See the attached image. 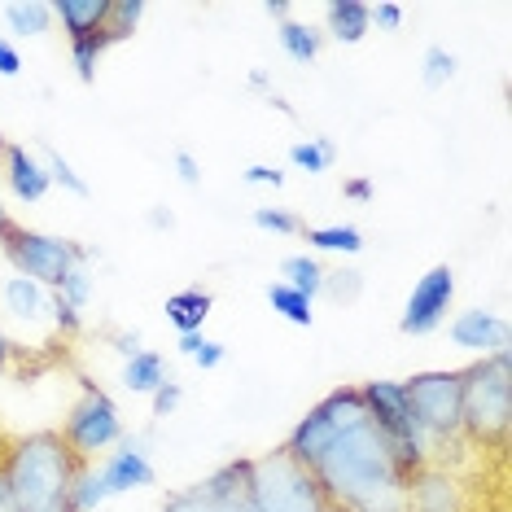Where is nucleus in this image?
<instances>
[{
	"label": "nucleus",
	"mask_w": 512,
	"mask_h": 512,
	"mask_svg": "<svg viewBox=\"0 0 512 512\" xmlns=\"http://www.w3.org/2000/svg\"><path fill=\"white\" fill-rule=\"evenodd\" d=\"M311 477L320 482L329 508L342 512H403L407 473L394 460L390 438L372 421L346 429L316 460Z\"/></svg>",
	"instance_id": "f257e3e1"
},
{
	"label": "nucleus",
	"mask_w": 512,
	"mask_h": 512,
	"mask_svg": "<svg viewBox=\"0 0 512 512\" xmlns=\"http://www.w3.org/2000/svg\"><path fill=\"white\" fill-rule=\"evenodd\" d=\"M84 460L66 447L57 429H36L9 442L0 477L18 512H71V486Z\"/></svg>",
	"instance_id": "f03ea898"
},
{
	"label": "nucleus",
	"mask_w": 512,
	"mask_h": 512,
	"mask_svg": "<svg viewBox=\"0 0 512 512\" xmlns=\"http://www.w3.org/2000/svg\"><path fill=\"white\" fill-rule=\"evenodd\" d=\"M460 425L464 442L499 451L512 425V351L486 355L460 368Z\"/></svg>",
	"instance_id": "7ed1b4c3"
},
{
	"label": "nucleus",
	"mask_w": 512,
	"mask_h": 512,
	"mask_svg": "<svg viewBox=\"0 0 512 512\" xmlns=\"http://www.w3.org/2000/svg\"><path fill=\"white\" fill-rule=\"evenodd\" d=\"M250 508L254 512H329L320 482L285 447L250 460Z\"/></svg>",
	"instance_id": "20e7f679"
},
{
	"label": "nucleus",
	"mask_w": 512,
	"mask_h": 512,
	"mask_svg": "<svg viewBox=\"0 0 512 512\" xmlns=\"http://www.w3.org/2000/svg\"><path fill=\"white\" fill-rule=\"evenodd\" d=\"M460 368L451 372H416L412 381H403L407 407L416 416L429 460H438V447L447 442H464V425H460Z\"/></svg>",
	"instance_id": "39448f33"
},
{
	"label": "nucleus",
	"mask_w": 512,
	"mask_h": 512,
	"mask_svg": "<svg viewBox=\"0 0 512 512\" xmlns=\"http://www.w3.org/2000/svg\"><path fill=\"white\" fill-rule=\"evenodd\" d=\"M364 421H368V403H364V394H359V386H342V390L324 394V399L289 429L285 451L302 464V469H316V460L324 451H329L346 429H355Z\"/></svg>",
	"instance_id": "423d86ee"
},
{
	"label": "nucleus",
	"mask_w": 512,
	"mask_h": 512,
	"mask_svg": "<svg viewBox=\"0 0 512 512\" xmlns=\"http://www.w3.org/2000/svg\"><path fill=\"white\" fill-rule=\"evenodd\" d=\"M5 259L14 263V276H27V281H36L53 294V289H62V281L75 267L92 263V250L71 237H53V232L14 224L5 232Z\"/></svg>",
	"instance_id": "0eeeda50"
},
{
	"label": "nucleus",
	"mask_w": 512,
	"mask_h": 512,
	"mask_svg": "<svg viewBox=\"0 0 512 512\" xmlns=\"http://www.w3.org/2000/svg\"><path fill=\"white\" fill-rule=\"evenodd\" d=\"M359 394H364V403H368V421L390 438L394 460L403 464V473L412 477L421 464H429V447H425L421 429H416L412 407H407L403 381H364Z\"/></svg>",
	"instance_id": "6e6552de"
},
{
	"label": "nucleus",
	"mask_w": 512,
	"mask_h": 512,
	"mask_svg": "<svg viewBox=\"0 0 512 512\" xmlns=\"http://www.w3.org/2000/svg\"><path fill=\"white\" fill-rule=\"evenodd\" d=\"M57 434L66 438V447L75 451L84 464H92L101 456V451L119 447L123 442V416H119V403L110 399L101 386H92V381H84L79 386V399L75 407L66 412V421Z\"/></svg>",
	"instance_id": "1a4fd4ad"
},
{
	"label": "nucleus",
	"mask_w": 512,
	"mask_h": 512,
	"mask_svg": "<svg viewBox=\"0 0 512 512\" xmlns=\"http://www.w3.org/2000/svg\"><path fill=\"white\" fill-rule=\"evenodd\" d=\"M403 512H486V491L451 464H421L407 477Z\"/></svg>",
	"instance_id": "9d476101"
},
{
	"label": "nucleus",
	"mask_w": 512,
	"mask_h": 512,
	"mask_svg": "<svg viewBox=\"0 0 512 512\" xmlns=\"http://www.w3.org/2000/svg\"><path fill=\"white\" fill-rule=\"evenodd\" d=\"M250 460H228L202 482L180 486L162 499V512H254L250 508Z\"/></svg>",
	"instance_id": "9b49d317"
},
{
	"label": "nucleus",
	"mask_w": 512,
	"mask_h": 512,
	"mask_svg": "<svg viewBox=\"0 0 512 512\" xmlns=\"http://www.w3.org/2000/svg\"><path fill=\"white\" fill-rule=\"evenodd\" d=\"M451 302H456V272H451L447 263H434L421 281L412 285V294H407V307L399 316V333H407V337L438 333L442 324H447Z\"/></svg>",
	"instance_id": "f8f14e48"
},
{
	"label": "nucleus",
	"mask_w": 512,
	"mask_h": 512,
	"mask_svg": "<svg viewBox=\"0 0 512 512\" xmlns=\"http://www.w3.org/2000/svg\"><path fill=\"white\" fill-rule=\"evenodd\" d=\"M106 482L110 499L114 495H132V491H145V486L158 482L154 464H149V451H145V438L141 434H123V442L114 451H106L101 460H92Z\"/></svg>",
	"instance_id": "ddd939ff"
},
{
	"label": "nucleus",
	"mask_w": 512,
	"mask_h": 512,
	"mask_svg": "<svg viewBox=\"0 0 512 512\" xmlns=\"http://www.w3.org/2000/svg\"><path fill=\"white\" fill-rule=\"evenodd\" d=\"M447 333H451V342H456L460 351H473L477 359L512 351V324L491 307L460 311V316L447 324Z\"/></svg>",
	"instance_id": "4468645a"
},
{
	"label": "nucleus",
	"mask_w": 512,
	"mask_h": 512,
	"mask_svg": "<svg viewBox=\"0 0 512 512\" xmlns=\"http://www.w3.org/2000/svg\"><path fill=\"white\" fill-rule=\"evenodd\" d=\"M0 158H5V184H9V193H14L18 202H44V193L53 189L44 162L31 154L27 145H18V141H0Z\"/></svg>",
	"instance_id": "2eb2a0df"
},
{
	"label": "nucleus",
	"mask_w": 512,
	"mask_h": 512,
	"mask_svg": "<svg viewBox=\"0 0 512 512\" xmlns=\"http://www.w3.org/2000/svg\"><path fill=\"white\" fill-rule=\"evenodd\" d=\"M110 0H53V22H62L66 40H88L106 31Z\"/></svg>",
	"instance_id": "dca6fc26"
},
{
	"label": "nucleus",
	"mask_w": 512,
	"mask_h": 512,
	"mask_svg": "<svg viewBox=\"0 0 512 512\" xmlns=\"http://www.w3.org/2000/svg\"><path fill=\"white\" fill-rule=\"evenodd\" d=\"M0 298H5V311L14 320H53V294L36 281H27V276H9L5 289H0Z\"/></svg>",
	"instance_id": "f3484780"
},
{
	"label": "nucleus",
	"mask_w": 512,
	"mask_h": 512,
	"mask_svg": "<svg viewBox=\"0 0 512 512\" xmlns=\"http://www.w3.org/2000/svg\"><path fill=\"white\" fill-rule=\"evenodd\" d=\"M211 307L215 298L206 294V289H176L167 302H162V311H167V324L176 333H202V324L211 320Z\"/></svg>",
	"instance_id": "a211bd4d"
},
{
	"label": "nucleus",
	"mask_w": 512,
	"mask_h": 512,
	"mask_svg": "<svg viewBox=\"0 0 512 512\" xmlns=\"http://www.w3.org/2000/svg\"><path fill=\"white\" fill-rule=\"evenodd\" d=\"M324 31L337 40V44H359L372 31V9L364 0H333L324 9Z\"/></svg>",
	"instance_id": "6ab92c4d"
},
{
	"label": "nucleus",
	"mask_w": 512,
	"mask_h": 512,
	"mask_svg": "<svg viewBox=\"0 0 512 512\" xmlns=\"http://www.w3.org/2000/svg\"><path fill=\"white\" fill-rule=\"evenodd\" d=\"M171 381V368H167V359H162L158 351H136V355H127V364H123V386L132 390V394H154L158 386H167Z\"/></svg>",
	"instance_id": "aec40b11"
},
{
	"label": "nucleus",
	"mask_w": 512,
	"mask_h": 512,
	"mask_svg": "<svg viewBox=\"0 0 512 512\" xmlns=\"http://www.w3.org/2000/svg\"><path fill=\"white\" fill-rule=\"evenodd\" d=\"M5 27L14 36H49L53 0H14V5H5Z\"/></svg>",
	"instance_id": "412c9836"
},
{
	"label": "nucleus",
	"mask_w": 512,
	"mask_h": 512,
	"mask_svg": "<svg viewBox=\"0 0 512 512\" xmlns=\"http://www.w3.org/2000/svg\"><path fill=\"white\" fill-rule=\"evenodd\" d=\"M324 272H329V267H324L316 254H289V259L281 263V281L289 289H298L302 298H311V302H316L320 289H324Z\"/></svg>",
	"instance_id": "4be33fe9"
},
{
	"label": "nucleus",
	"mask_w": 512,
	"mask_h": 512,
	"mask_svg": "<svg viewBox=\"0 0 512 512\" xmlns=\"http://www.w3.org/2000/svg\"><path fill=\"white\" fill-rule=\"evenodd\" d=\"M276 36H281V49L294 57L298 66H311L320 57V49H324V31H316V27H307V22H281V31H276Z\"/></svg>",
	"instance_id": "5701e85b"
},
{
	"label": "nucleus",
	"mask_w": 512,
	"mask_h": 512,
	"mask_svg": "<svg viewBox=\"0 0 512 512\" xmlns=\"http://www.w3.org/2000/svg\"><path fill=\"white\" fill-rule=\"evenodd\" d=\"M311 250H329V254H359L364 250V232L355 224H324V228H302Z\"/></svg>",
	"instance_id": "b1692460"
},
{
	"label": "nucleus",
	"mask_w": 512,
	"mask_h": 512,
	"mask_svg": "<svg viewBox=\"0 0 512 512\" xmlns=\"http://www.w3.org/2000/svg\"><path fill=\"white\" fill-rule=\"evenodd\" d=\"M289 162H294L298 171H307V176H324V171L337 162V149L329 136H307V141L289 145Z\"/></svg>",
	"instance_id": "393cba45"
},
{
	"label": "nucleus",
	"mask_w": 512,
	"mask_h": 512,
	"mask_svg": "<svg viewBox=\"0 0 512 512\" xmlns=\"http://www.w3.org/2000/svg\"><path fill=\"white\" fill-rule=\"evenodd\" d=\"M267 302H272V311H281L289 324H298V329H311V320H316V311H311L316 302L302 298L298 289H289L285 281H272V285H267Z\"/></svg>",
	"instance_id": "a878e982"
},
{
	"label": "nucleus",
	"mask_w": 512,
	"mask_h": 512,
	"mask_svg": "<svg viewBox=\"0 0 512 512\" xmlns=\"http://www.w3.org/2000/svg\"><path fill=\"white\" fill-rule=\"evenodd\" d=\"M101 504H110V491H106V482H101L97 464H84L71 486V512H97Z\"/></svg>",
	"instance_id": "bb28decb"
},
{
	"label": "nucleus",
	"mask_w": 512,
	"mask_h": 512,
	"mask_svg": "<svg viewBox=\"0 0 512 512\" xmlns=\"http://www.w3.org/2000/svg\"><path fill=\"white\" fill-rule=\"evenodd\" d=\"M106 49H110L106 31H97V36H88V40H71V62H75L79 84H97V62L106 57Z\"/></svg>",
	"instance_id": "cd10ccee"
},
{
	"label": "nucleus",
	"mask_w": 512,
	"mask_h": 512,
	"mask_svg": "<svg viewBox=\"0 0 512 512\" xmlns=\"http://www.w3.org/2000/svg\"><path fill=\"white\" fill-rule=\"evenodd\" d=\"M145 0H110V18H106V36L110 44H119V40H132L136 36V27H141V18H145Z\"/></svg>",
	"instance_id": "c85d7f7f"
},
{
	"label": "nucleus",
	"mask_w": 512,
	"mask_h": 512,
	"mask_svg": "<svg viewBox=\"0 0 512 512\" xmlns=\"http://www.w3.org/2000/svg\"><path fill=\"white\" fill-rule=\"evenodd\" d=\"M421 79H425L429 92L447 88L451 79H456V53L442 49V44H429V49H425V66H421Z\"/></svg>",
	"instance_id": "c756f323"
},
{
	"label": "nucleus",
	"mask_w": 512,
	"mask_h": 512,
	"mask_svg": "<svg viewBox=\"0 0 512 512\" xmlns=\"http://www.w3.org/2000/svg\"><path fill=\"white\" fill-rule=\"evenodd\" d=\"M40 162H44V171H49V180H53V184H62V189L71 193V197H88V193H92V189H88V180L79 176V171H75L62 154H57V149H44V158H40Z\"/></svg>",
	"instance_id": "7c9ffc66"
},
{
	"label": "nucleus",
	"mask_w": 512,
	"mask_h": 512,
	"mask_svg": "<svg viewBox=\"0 0 512 512\" xmlns=\"http://www.w3.org/2000/svg\"><path fill=\"white\" fill-rule=\"evenodd\" d=\"M320 294H329L333 302H359V294H364V272H355V267L324 272V289H320Z\"/></svg>",
	"instance_id": "2f4dec72"
},
{
	"label": "nucleus",
	"mask_w": 512,
	"mask_h": 512,
	"mask_svg": "<svg viewBox=\"0 0 512 512\" xmlns=\"http://www.w3.org/2000/svg\"><path fill=\"white\" fill-rule=\"evenodd\" d=\"M53 294L62 298L71 311H84L88 302H92V267H88V263H84V267H75V272L62 281V289H53Z\"/></svg>",
	"instance_id": "473e14b6"
},
{
	"label": "nucleus",
	"mask_w": 512,
	"mask_h": 512,
	"mask_svg": "<svg viewBox=\"0 0 512 512\" xmlns=\"http://www.w3.org/2000/svg\"><path fill=\"white\" fill-rule=\"evenodd\" d=\"M254 228L263 232H281V237H298L302 219L294 211H281V206H254Z\"/></svg>",
	"instance_id": "72a5a7b5"
},
{
	"label": "nucleus",
	"mask_w": 512,
	"mask_h": 512,
	"mask_svg": "<svg viewBox=\"0 0 512 512\" xmlns=\"http://www.w3.org/2000/svg\"><path fill=\"white\" fill-rule=\"evenodd\" d=\"M224 359H228V346L202 333V342H197V351H193V364L202 368V372H215L219 364H224Z\"/></svg>",
	"instance_id": "f704fd0d"
},
{
	"label": "nucleus",
	"mask_w": 512,
	"mask_h": 512,
	"mask_svg": "<svg viewBox=\"0 0 512 512\" xmlns=\"http://www.w3.org/2000/svg\"><path fill=\"white\" fill-rule=\"evenodd\" d=\"M180 399H184V390H180V381H176V377H171L167 386H158L154 394H149V403H154V416H158V421H162V416H176Z\"/></svg>",
	"instance_id": "c9c22d12"
},
{
	"label": "nucleus",
	"mask_w": 512,
	"mask_h": 512,
	"mask_svg": "<svg viewBox=\"0 0 512 512\" xmlns=\"http://www.w3.org/2000/svg\"><path fill=\"white\" fill-rule=\"evenodd\" d=\"M241 180H246V184H267V189H281V184H285V171L267 167V162H254V167L241 171Z\"/></svg>",
	"instance_id": "e433bc0d"
},
{
	"label": "nucleus",
	"mask_w": 512,
	"mask_h": 512,
	"mask_svg": "<svg viewBox=\"0 0 512 512\" xmlns=\"http://www.w3.org/2000/svg\"><path fill=\"white\" fill-rule=\"evenodd\" d=\"M372 9V22H377L381 31H399L403 27V5H394V0H386V5H368Z\"/></svg>",
	"instance_id": "4c0bfd02"
},
{
	"label": "nucleus",
	"mask_w": 512,
	"mask_h": 512,
	"mask_svg": "<svg viewBox=\"0 0 512 512\" xmlns=\"http://www.w3.org/2000/svg\"><path fill=\"white\" fill-rule=\"evenodd\" d=\"M176 176H180V184H189V189L202 184V162H197L189 149H180V154H176Z\"/></svg>",
	"instance_id": "58836bf2"
},
{
	"label": "nucleus",
	"mask_w": 512,
	"mask_h": 512,
	"mask_svg": "<svg viewBox=\"0 0 512 512\" xmlns=\"http://www.w3.org/2000/svg\"><path fill=\"white\" fill-rule=\"evenodd\" d=\"M18 71H22V53H18V44H14V40H0V75L14 79Z\"/></svg>",
	"instance_id": "ea45409f"
},
{
	"label": "nucleus",
	"mask_w": 512,
	"mask_h": 512,
	"mask_svg": "<svg viewBox=\"0 0 512 512\" xmlns=\"http://www.w3.org/2000/svg\"><path fill=\"white\" fill-rule=\"evenodd\" d=\"M342 193L351 197V202H372V193H377V189H372L368 180H346V184H342Z\"/></svg>",
	"instance_id": "a19ab883"
},
{
	"label": "nucleus",
	"mask_w": 512,
	"mask_h": 512,
	"mask_svg": "<svg viewBox=\"0 0 512 512\" xmlns=\"http://www.w3.org/2000/svg\"><path fill=\"white\" fill-rule=\"evenodd\" d=\"M263 14H267V18H276V22H289L294 5H289V0H263Z\"/></svg>",
	"instance_id": "79ce46f5"
},
{
	"label": "nucleus",
	"mask_w": 512,
	"mask_h": 512,
	"mask_svg": "<svg viewBox=\"0 0 512 512\" xmlns=\"http://www.w3.org/2000/svg\"><path fill=\"white\" fill-rule=\"evenodd\" d=\"M14 351H18V346L9 342V333H5V329H0V372L14 368Z\"/></svg>",
	"instance_id": "37998d69"
},
{
	"label": "nucleus",
	"mask_w": 512,
	"mask_h": 512,
	"mask_svg": "<svg viewBox=\"0 0 512 512\" xmlns=\"http://www.w3.org/2000/svg\"><path fill=\"white\" fill-rule=\"evenodd\" d=\"M114 342H119V346H114L119 355H136V351H141V333H119Z\"/></svg>",
	"instance_id": "c03bdc74"
},
{
	"label": "nucleus",
	"mask_w": 512,
	"mask_h": 512,
	"mask_svg": "<svg viewBox=\"0 0 512 512\" xmlns=\"http://www.w3.org/2000/svg\"><path fill=\"white\" fill-rule=\"evenodd\" d=\"M149 224H154V228H176V215L158 206V211H149Z\"/></svg>",
	"instance_id": "a18cd8bd"
},
{
	"label": "nucleus",
	"mask_w": 512,
	"mask_h": 512,
	"mask_svg": "<svg viewBox=\"0 0 512 512\" xmlns=\"http://www.w3.org/2000/svg\"><path fill=\"white\" fill-rule=\"evenodd\" d=\"M197 342H202V333H180V355H189V359H193Z\"/></svg>",
	"instance_id": "49530a36"
},
{
	"label": "nucleus",
	"mask_w": 512,
	"mask_h": 512,
	"mask_svg": "<svg viewBox=\"0 0 512 512\" xmlns=\"http://www.w3.org/2000/svg\"><path fill=\"white\" fill-rule=\"evenodd\" d=\"M0 512H18V508H14V499H9V486H5V477H0Z\"/></svg>",
	"instance_id": "de8ad7c7"
},
{
	"label": "nucleus",
	"mask_w": 512,
	"mask_h": 512,
	"mask_svg": "<svg viewBox=\"0 0 512 512\" xmlns=\"http://www.w3.org/2000/svg\"><path fill=\"white\" fill-rule=\"evenodd\" d=\"M9 228H14V219H9L5 206H0V254H5V232H9Z\"/></svg>",
	"instance_id": "09e8293b"
},
{
	"label": "nucleus",
	"mask_w": 512,
	"mask_h": 512,
	"mask_svg": "<svg viewBox=\"0 0 512 512\" xmlns=\"http://www.w3.org/2000/svg\"><path fill=\"white\" fill-rule=\"evenodd\" d=\"M250 88H267V71H250Z\"/></svg>",
	"instance_id": "8fccbe9b"
},
{
	"label": "nucleus",
	"mask_w": 512,
	"mask_h": 512,
	"mask_svg": "<svg viewBox=\"0 0 512 512\" xmlns=\"http://www.w3.org/2000/svg\"><path fill=\"white\" fill-rule=\"evenodd\" d=\"M329 512H342V508H329Z\"/></svg>",
	"instance_id": "3c124183"
}]
</instances>
